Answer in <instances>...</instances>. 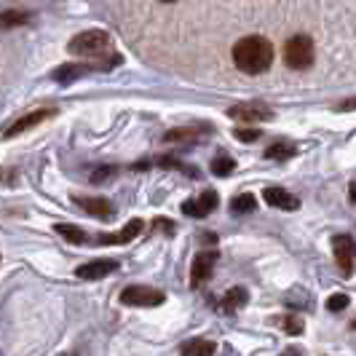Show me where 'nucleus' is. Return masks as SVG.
<instances>
[{
    "label": "nucleus",
    "mask_w": 356,
    "mask_h": 356,
    "mask_svg": "<svg viewBox=\"0 0 356 356\" xmlns=\"http://www.w3.org/2000/svg\"><path fill=\"white\" fill-rule=\"evenodd\" d=\"M233 62H236L238 70L250 72V75H260L273 65V46L263 35L241 38L233 46Z\"/></svg>",
    "instance_id": "1"
},
{
    "label": "nucleus",
    "mask_w": 356,
    "mask_h": 356,
    "mask_svg": "<svg viewBox=\"0 0 356 356\" xmlns=\"http://www.w3.org/2000/svg\"><path fill=\"white\" fill-rule=\"evenodd\" d=\"M314 40L308 35H295L286 40L284 46V62L286 67H292V70H308L311 65H314Z\"/></svg>",
    "instance_id": "2"
},
{
    "label": "nucleus",
    "mask_w": 356,
    "mask_h": 356,
    "mask_svg": "<svg viewBox=\"0 0 356 356\" xmlns=\"http://www.w3.org/2000/svg\"><path fill=\"white\" fill-rule=\"evenodd\" d=\"M110 49V35L102 30H89L70 40V51L78 56H102Z\"/></svg>",
    "instance_id": "3"
},
{
    "label": "nucleus",
    "mask_w": 356,
    "mask_h": 356,
    "mask_svg": "<svg viewBox=\"0 0 356 356\" xmlns=\"http://www.w3.org/2000/svg\"><path fill=\"white\" fill-rule=\"evenodd\" d=\"M166 300V295L156 289V286H126L124 292H121V303L124 305H131V308H156Z\"/></svg>",
    "instance_id": "4"
},
{
    "label": "nucleus",
    "mask_w": 356,
    "mask_h": 356,
    "mask_svg": "<svg viewBox=\"0 0 356 356\" xmlns=\"http://www.w3.org/2000/svg\"><path fill=\"white\" fill-rule=\"evenodd\" d=\"M332 250H335V260H338V268L343 270V276H354V238L348 233L335 236Z\"/></svg>",
    "instance_id": "5"
},
{
    "label": "nucleus",
    "mask_w": 356,
    "mask_h": 356,
    "mask_svg": "<svg viewBox=\"0 0 356 356\" xmlns=\"http://www.w3.org/2000/svg\"><path fill=\"white\" fill-rule=\"evenodd\" d=\"M214 263H217V252H198L196 257H193V266H191V284H204L212 276Z\"/></svg>",
    "instance_id": "6"
},
{
    "label": "nucleus",
    "mask_w": 356,
    "mask_h": 356,
    "mask_svg": "<svg viewBox=\"0 0 356 356\" xmlns=\"http://www.w3.org/2000/svg\"><path fill=\"white\" fill-rule=\"evenodd\" d=\"M214 207H217V193L209 191V193H201L198 198L185 201V204H182V212L188 214V217H207Z\"/></svg>",
    "instance_id": "7"
},
{
    "label": "nucleus",
    "mask_w": 356,
    "mask_h": 356,
    "mask_svg": "<svg viewBox=\"0 0 356 356\" xmlns=\"http://www.w3.org/2000/svg\"><path fill=\"white\" fill-rule=\"evenodd\" d=\"M118 268L115 260H91L86 266H81L75 273H78V279H86V282H94V279H102V276H110L113 270Z\"/></svg>",
    "instance_id": "8"
},
{
    "label": "nucleus",
    "mask_w": 356,
    "mask_h": 356,
    "mask_svg": "<svg viewBox=\"0 0 356 356\" xmlns=\"http://www.w3.org/2000/svg\"><path fill=\"white\" fill-rule=\"evenodd\" d=\"M140 233H143V220H131L124 231L97 236V244H129V241H131V238H137Z\"/></svg>",
    "instance_id": "9"
},
{
    "label": "nucleus",
    "mask_w": 356,
    "mask_h": 356,
    "mask_svg": "<svg viewBox=\"0 0 356 356\" xmlns=\"http://www.w3.org/2000/svg\"><path fill=\"white\" fill-rule=\"evenodd\" d=\"M247 303H250V292L244 286H233V289L225 292V298L220 300V311L222 314H236V311H241Z\"/></svg>",
    "instance_id": "10"
},
{
    "label": "nucleus",
    "mask_w": 356,
    "mask_h": 356,
    "mask_svg": "<svg viewBox=\"0 0 356 356\" xmlns=\"http://www.w3.org/2000/svg\"><path fill=\"white\" fill-rule=\"evenodd\" d=\"M266 201L270 204V207H279V209H286V212H292V209H298V207H300V204H298V198L292 196V193H286L284 188H268Z\"/></svg>",
    "instance_id": "11"
},
{
    "label": "nucleus",
    "mask_w": 356,
    "mask_h": 356,
    "mask_svg": "<svg viewBox=\"0 0 356 356\" xmlns=\"http://www.w3.org/2000/svg\"><path fill=\"white\" fill-rule=\"evenodd\" d=\"M214 351H217V346L207 338L188 340V343L182 346V356H212Z\"/></svg>",
    "instance_id": "12"
},
{
    "label": "nucleus",
    "mask_w": 356,
    "mask_h": 356,
    "mask_svg": "<svg viewBox=\"0 0 356 356\" xmlns=\"http://www.w3.org/2000/svg\"><path fill=\"white\" fill-rule=\"evenodd\" d=\"M78 207L86 209L89 214H94V217H110L113 214V207L105 198H78Z\"/></svg>",
    "instance_id": "13"
},
{
    "label": "nucleus",
    "mask_w": 356,
    "mask_h": 356,
    "mask_svg": "<svg viewBox=\"0 0 356 356\" xmlns=\"http://www.w3.org/2000/svg\"><path fill=\"white\" fill-rule=\"evenodd\" d=\"M54 110H38V113H33V115H27V118H22V121H17V124L11 126L8 131H6V137H17V134H22L24 129H30V126L40 124L43 118H49Z\"/></svg>",
    "instance_id": "14"
},
{
    "label": "nucleus",
    "mask_w": 356,
    "mask_h": 356,
    "mask_svg": "<svg viewBox=\"0 0 356 356\" xmlns=\"http://www.w3.org/2000/svg\"><path fill=\"white\" fill-rule=\"evenodd\" d=\"M228 115H233V118H244V121H260V118H270L268 107H233V110H228Z\"/></svg>",
    "instance_id": "15"
},
{
    "label": "nucleus",
    "mask_w": 356,
    "mask_h": 356,
    "mask_svg": "<svg viewBox=\"0 0 356 356\" xmlns=\"http://www.w3.org/2000/svg\"><path fill=\"white\" fill-rule=\"evenodd\" d=\"M254 207H257V201H254L252 193H241V196H236L231 201V209L236 214H247V212H252Z\"/></svg>",
    "instance_id": "16"
},
{
    "label": "nucleus",
    "mask_w": 356,
    "mask_h": 356,
    "mask_svg": "<svg viewBox=\"0 0 356 356\" xmlns=\"http://www.w3.org/2000/svg\"><path fill=\"white\" fill-rule=\"evenodd\" d=\"M233 169H236V163H233V159H228V156H217V159L212 161V172L217 177H228Z\"/></svg>",
    "instance_id": "17"
},
{
    "label": "nucleus",
    "mask_w": 356,
    "mask_h": 356,
    "mask_svg": "<svg viewBox=\"0 0 356 356\" xmlns=\"http://www.w3.org/2000/svg\"><path fill=\"white\" fill-rule=\"evenodd\" d=\"M56 233H62L72 244H83L86 241V233L81 231V228H75V225H56Z\"/></svg>",
    "instance_id": "18"
},
{
    "label": "nucleus",
    "mask_w": 356,
    "mask_h": 356,
    "mask_svg": "<svg viewBox=\"0 0 356 356\" xmlns=\"http://www.w3.org/2000/svg\"><path fill=\"white\" fill-rule=\"evenodd\" d=\"M266 156H268V159L284 161V159H289V156H295V147H292V145H286V143L270 145V147H268V153H266Z\"/></svg>",
    "instance_id": "19"
},
{
    "label": "nucleus",
    "mask_w": 356,
    "mask_h": 356,
    "mask_svg": "<svg viewBox=\"0 0 356 356\" xmlns=\"http://www.w3.org/2000/svg\"><path fill=\"white\" fill-rule=\"evenodd\" d=\"M284 330H286V335H303V319L300 316H295V314H289L284 321Z\"/></svg>",
    "instance_id": "20"
},
{
    "label": "nucleus",
    "mask_w": 356,
    "mask_h": 356,
    "mask_svg": "<svg viewBox=\"0 0 356 356\" xmlns=\"http://www.w3.org/2000/svg\"><path fill=\"white\" fill-rule=\"evenodd\" d=\"M348 295H343V292H338V295H332V298H327V311H332V314H338V311H343V308H348Z\"/></svg>",
    "instance_id": "21"
},
{
    "label": "nucleus",
    "mask_w": 356,
    "mask_h": 356,
    "mask_svg": "<svg viewBox=\"0 0 356 356\" xmlns=\"http://www.w3.org/2000/svg\"><path fill=\"white\" fill-rule=\"evenodd\" d=\"M236 137H238V140H241V143H254V140H257V137H260V131H254V129H238V131H236Z\"/></svg>",
    "instance_id": "22"
},
{
    "label": "nucleus",
    "mask_w": 356,
    "mask_h": 356,
    "mask_svg": "<svg viewBox=\"0 0 356 356\" xmlns=\"http://www.w3.org/2000/svg\"><path fill=\"white\" fill-rule=\"evenodd\" d=\"M163 3H175V0H163Z\"/></svg>",
    "instance_id": "23"
}]
</instances>
